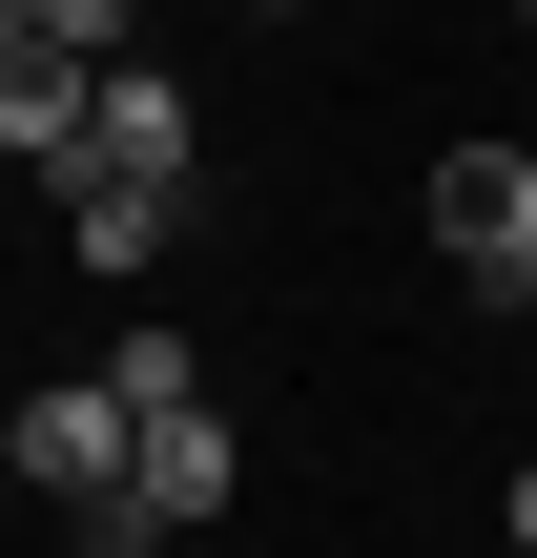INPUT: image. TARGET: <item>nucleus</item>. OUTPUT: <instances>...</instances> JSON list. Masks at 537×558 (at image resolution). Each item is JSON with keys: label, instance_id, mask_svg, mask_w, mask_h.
<instances>
[{"label": "nucleus", "instance_id": "f257e3e1", "mask_svg": "<svg viewBox=\"0 0 537 558\" xmlns=\"http://www.w3.org/2000/svg\"><path fill=\"white\" fill-rule=\"evenodd\" d=\"M186 145H207V124H186V83H166V62H103V83H83V166H62V186H166V207H186Z\"/></svg>", "mask_w": 537, "mask_h": 558}, {"label": "nucleus", "instance_id": "f03ea898", "mask_svg": "<svg viewBox=\"0 0 537 558\" xmlns=\"http://www.w3.org/2000/svg\"><path fill=\"white\" fill-rule=\"evenodd\" d=\"M124 435H145V414H124V393L83 373V393H21V414H0V476H21V497H83V518H103V497H124Z\"/></svg>", "mask_w": 537, "mask_h": 558}, {"label": "nucleus", "instance_id": "7ed1b4c3", "mask_svg": "<svg viewBox=\"0 0 537 558\" xmlns=\"http://www.w3.org/2000/svg\"><path fill=\"white\" fill-rule=\"evenodd\" d=\"M435 248L455 269H517L537 248V145H435Z\"/></svg>", "mask_w": 537, "mask_h": 558}, {"label": "nucleus", "instance_id": "20e7f679", "mask_svg": "<svg viewBox=\"0 0 537 558\" xmlns=\"http://www.w3.org/2000/svg\"><path fill=\"white\" fill-rule=\"evenodd\" d=\"M0 166H83V62L0 21Z\"/></svg>", "mask_w": 537, "mask_h": 558}, {"label": "nucleus", "instance_id": "39448f33", "mask_svg": "<svg viewBox=\"0 0 537 558\" xmlns=\"http://www.w3.org/2000/svg\"><path fill=\"white\" fill-rule=\"evenodd\" d=\"M62 228H83V290H145L166 269V186H83Z\"/></svg>", "mask_w": 537, "mask_h": 558}, {"label": "nucleus", "instance_id": "423d86ee", "mask_svg": "<svg viewBox=\"0 0 537 558\" xmlns=\"http://www.w3.org/2000/svg\"><path fill=\"white\" fill-rule=\"evenodd\" d=\"M103 393H124V414H207V352H186V331H103Z\"/></svg>", "mask_w": 537, "mask_h": 558}, {"label": "nucleus", "instance_id": "0eeeda50", "mask_svg": "<svg viewBox=\"0 0 537 558\" xmlns=\"http://www.w3.org/2000/svg\"><path fill=\"white\" fill-rule=\"evenodd\" d=\"M0 21H21V41H62V62H83V83H103V62H124V21H145V0H0Z\"/></svg>", "mask_w": 537, "mask_h": 558}, {"label": "nucleus", "instance_id": "6e6552de", "mask_svg": "<svg viewBox=\"0 0 537 558\" xmlns=\"http://www.w3.org/2000/svg\"><path fill=\"white\" fill-rule=\"evenodd\" d=\"M497 518H517V558H537V476H517V497H497Z\"/></svg>", "mask_w": 537, "mask_h": 558}, {"label": "nucleus", "instance_id": "1a4fd4ad", "mask_svg": "<svg viewBox=\"0 0 537 558\" xmlns=\"http://www.w3.org/2000/svg\"><path fill=\"white\" fill-rule=\"evenodd\" d=\"M497 290H517V311H537V248H517V269H497Z\"/></svg>", "mask_w": 537, "mask_h": 558}, {"label": "nucleus", "instance_id": "9d476101", "mask_svg": "<svg viewBox=\"0 0 537 558\" xmlns=\"http://www.w3.org/2000/svg\"><path fill=\"white\" fill-rule=\"evenodd\" d=\"M0 497H21V476H0Z\"/></svg>", "mask_w": 537, "mask_h": 558}, {"label": "nucleus", "instance_id": "9b49d317", "mask_svg": "<svg viewBox=\"0 0 537 558\" xmlns=\"http://www.w3.org/2000/svg\"><path fill=\"white\" fill-rule=\"evenodd\" d=\"M248 21H269V0H248Z\"/></svg>", "mask_w": 537, "mask_h": 558}, {"label": "nucleus", "instance_id": "f8f14e48", "mask_svg": "<svg viewBox=\"0 0 537 558\" xmlns=\"http://www.w3.org/2000/svg\"><path fill=\"white\" fill-rule=\"evenodd\" d=\"M517 21H537V0H517Z\"/></svg>", "mask_w": 537, "mask_h": 558}]
</instances>
